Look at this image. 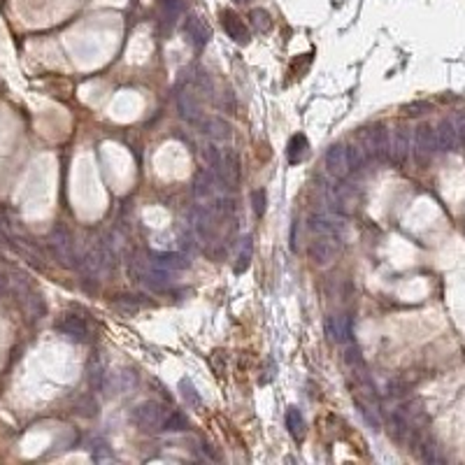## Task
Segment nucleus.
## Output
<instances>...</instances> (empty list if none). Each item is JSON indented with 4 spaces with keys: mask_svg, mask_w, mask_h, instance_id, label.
Here are the masks:
<instances>
[{
    "mask_svg": "<svg viewBox=\"0 0 465 465\" xmlns=\"http://www.w3.org/2000/svg\"><path fill=\"white\" fill-rule=\"evenodd\" d=\"M363 158V151L351 147V144H335L326 154V170L335 179H346L360 168Z\"/></svg>",
    "mask_w": 465,
    "mask_h": 465,
    "instance_id": "f257e3e1",
    "label": "nucleus"
},
{
    "mask_svg": "<svg viewBox=\"0 0 465 465\" xmlns=\"http://www.w3.org/2000/svg\"><path fill=\"white\" fill-rule=\"evenodd\" d=\"M10 287H12V291H15V296H17L19 305H22L24 314L29 317L31 321H38V319H43V317H45V312H47L45 300H43V298H40V294H36V291H33V287H31L29 282H26V277H24V275L12 273Z\"/></svg>",
    "mask_w": 465,
    "mask_h": 465,
    "instance_id": "f03ea898",
    "label": "nucleus"
},
{
    "mask_svg": "<svg viewBox=\"0 0 465 465\" xmlns=\"http://www.w3.org/2000/svg\"><path fill=\"white\" fill-rule=\"evenodd\" d=\"M47 242H49V249L54 252V256L59 259L61 266L66 268H77V261L79 256L75 252V242H73V235L70 231L63 226V224H56L47 235Z\"/></svg>",
    "mask_w": 465,
    "mask_h": 465,
    "instance_id": "7ed1b4c3",
    "label": "nucleus"
},
{
    "mask_svg": "<svg viewBox=\"0 0 465 465\" xmlns=\"http://www.w3.org/2000/svg\"><path fill=\"white\" fill-rule=\"evenodd\" d=\"M165 416H168V409L156 400H144L133 409V423L142 430H161Z\"/></svg>",
    "mask_w": 465,
    "mask_h": 465,
    "instance_id": "20e7f679",
    "label": "nucleus"
},
{
    "mask_svg": "<svg viewBox=\"0 0 465 465\" xmlns=\"http://www.w3.org/2000/svg\"><path fill=\"white\" fill-rule=\"evenodd\" d=\"M360 142H363L360 151H363L365 158H388V133L384 126L374 123V126L363 128Z\"/></svg>",
    "mask_w": 465,
    "mask_h": 465,
    "instance_id": "39448f33",
    "label": "nucleus"
},
{
    "mask_svg": "<svg viewBox=\"0 0 465 465\" xmlns=\"http://www.w3.org/2000/svg\"><path fill=\"white\" fill-rule=\"evenodd\" d=\"M344 219L337 217L335 212H323V214H312L310 217V231L317 238H337L342 240L344 235Z\"/></svg>",
    "mask_w": 465,
    "mask_h": 465,
    "instance_id": "423d86ee",
    "label": "nucleus"
},
{
    "mask_svg": "<svg viewBox=\"0 0 465 465\" xmlns=\"http://www.w3.org/2000/svg\"><path fill=\"white\" fill-rule=\"evenodd\" d=\"M412 149L416 161L421 165H426L430 161V156L437 151V142H435V130L428 126V123H421L414 130V140H412Z\"/></svg>",
    "mask_w": 465,
    "mask_h": 465,
    "instance_id": "0eeeda50",
    "label": "nucleus"
},
{
    "mask_svg": "<svg viewBox=\"0 0 465 465\" xmlns=\"http://www.w3.org/2000/svg\"><path fill=\"white\" fill-rule=\"evenodd\" d=\"M177 112H179V116H182L186 123H191V126H198V123L203 121V107H200V100H198L196 91H191L189 86L179 89V93H177Z\"/></svg>",
    "mask_w": 465,
    "mask_h": 465,
    "instance_id": "6e6552de",
    "label": "nucleus"
},
{
    "mask_svg": "<svg viewBox=\"0 0 465 465\" xmlns=\"http://www.w3.org/2000/svg\"><path fill=\"white\" fill-rule=\"evenodd\" d=\"M340 249H342V245H340L337 238H317L310 245L307 254L317 266H330L340 256Z\"/></svg>",
    "mask_w": 465,
    "mask_h": 465,
    "instance_id": "1a4fd4ad",
    "label": "nucleus"
},
{
    "mask_svg": "<svg viewBox=\"0 0 465 465\" xmlns=\"http://www.w3.org/2000/svg\"><path fill=\"white\" fill-rule=\"evenodd\" d=\"M182 84L189 86L191 91H196L198 96H205L207 100L214 98V84H212V77L207 75L203 68H186V70L182 73Z\"/></svg>",
    "mask_w": 465,
    "mask_h": 465,
    "instance_id": "9d476101",
    "label": "nucleus"
},
{
    "mask_svg": "<svg viewBox=\"0 0 465 465\" xmlns=\"http://www.w3.org/2000/svg\"><path fill=\"white\" fill-rule=\"evenodd\" d=\"M184 36L193 45V49L200 52L203 47H207V43H210L212 31H210V26L205 24L203 17L189 15V17H186V22H184Z\"/></svg>",
    "mask_w": 465,
    "mask_h": 465,
    "instance_id": "9b49d317",
    "label": "nucleus"
},
{
    "mask_svg": "<svg viewBox=\"0 0 465 465\" xmlns=\"http://www.w3.org/2000/svg\"><path fill=\"white\" fill-rule=\"evenodd\" d=\"M135 386H137V374L133 370H119V372L107 374L102 393L109 395V398H114V395L135 391Z\"/></svg>",
    "mask_w": 465,
    "mask_h": 465,
    "instance_id": "f8f14e48",
    "label": "nucleus"
},
{
    "mask_svg": "<svg viewBox=\"0 0 465 465\" xmlns=\"http://www.w3.org/2000/svg\"><path fill=\"white\" fill-rule=\"evenodd\" d=\"M409 149H412V142H409L407 128L395 126L391 137H388V158L393 163H405L409 156Z\"/></svg>",
    "mask_w": 465,
    "mask_h": 465,
    "instance_id": "ddd939ff",
    "label": "nucleus"
},
{
    "mask_svg": "<svg viewBox=\"0 0 465 465\" xmlns=\"http://www.w3.org/2000/svg\"><path fill=\"white\" fill-rule=\"evenodd\" d=\"M56 328L61 335L75 340V342H86L89 337H91V330H89L86 321L82 317H75V314H66L61 321L56 323Z\"/></svg>",
    "mask_w": 465,
    "mask_h": 465,
    "instance_id": "4468645a",
    "label": "nucleus"
},
{
    "mask_svg": "<svg viewBox=\"0 0 465 465\" xmlns=\"http://www.w3.org/2000/svg\"><path fill=\"white\" fill-rule=\"evenodd\" d=\"M198 126L207 137H212L214 142H226L231 140L233 135V126L224 116H203V121H200Z\"/></svg>",
    "mask_w": 465,
    "mask_h": 465,
    "instance_id": "2eb2a0df",
    "label": "nucleus"
},
{
    "mask_svg": "<svg viewBox=\"0 0 465 465\" xmlns=\"http://www.w3.org/2000/svg\"><path fill=\"white\" fill-rule=\"evenodd\" d=\"M221 24H224V31L228 33V38H231L233 43H238V45L249 43V29L235 12H231V10L221 12Z\"/></svg>",
    "mask_w": 465,
    "mask_h": 465,
    "instance_id": "dca6fc26",
    "label": "nucleus"
},
{
    "mask_svg": "<svg viewBox=\"0 0 465 465\" xmlns=\"http://www.w3.org/2000/svg\"><path fill=\"white\" fill-rule=\"evenodd\" d=\"M149 263H154V266L163 268V270H186L191 266L189 256L186 254H179V252H151L149 254Z\"/></svg>",
    "mask_w": 465,
    "mask_h": 465,
    "instance_id": "f3484780",
    "label": "nucleus"
},
{
    "mask_svg": "<svg viewBox=\"0 0 465 465\" xmlns=\"http://www.w3.org/2000/svg\"><path fill=\"white\" fill-rule=\"evenodd\" d=\"M435 142H437V151H456L458 149V135H456V128H454V121L451 119H444L437 123L435 128Z\"/></svg>",
    "mask_w": 465,
    "mask_h": 465,
    "instance_id": "a211bd4d",
    "label": "nucleus"
},
{
    "mask_svg": "<svg viewBox=\"0 0 465 465\" xmlns=\"http://www.w3.org/2000/svg\"><path fill=\"white\" fill-rule=\"evenodd\" d=\"M252 261H254V240H252V235H245L242 242H240V247H238V256H235L233 270L238 275L247 273V268L252 266Z\"/></svg>",
    "mask_w": 465,
    "mask_h": 465,
    "instance_id": "6ab92c4d",
    "label": "nucleus"
},
{
    "mask_svg": "<svg viewBox=\"0 0 465 465\" xmlns=\"http://www.w3.org/2000/svg\"><path fill=\"white\" fill-rule=\"evenodd\" d=\"M144 282L151 284L154 289H168L172 287V273L154 266V263H147L144 266Z\"/></svg>",
    "mask_w": 465,
    "mask_h": 465,
    "instance_id": "aec40b11",
    "label": "nucleus"
},
{
    "mask_svg": "<svg viewBox=\"0 0 465 465\" xmlns=\"http://www.w3.org/2000/svg\"><path fill=\"white\" fill-rule=\"evenodd\" d=\"M86 377H89V386L93 388V391L102 393V388H105V379H107V372H105V365L100 363L98 356H93L89 360L86 365Z\"/></svg>",
    "mask_w": 465,
    "mask_h": 465,
    "instance_id": "412c9836",
    "label": "nucleus"
},
{
    "mask_svg": "<svg viewBox=\"0 0 465 465\" xmlns=\"http://www.w3.org/2000/svg\"><path fill=\"white\" fill-rule=\"evenodd\" d=\"M203 158L207 161V165H210V170L214 172L217 177H221V170H224V151L219 149L217 142H207L203 147Z\"/></svg>",
    "mask_w": 465,
    "mask_h": 465,
    "instance_id": "4be33fe9",
    "label": "nucleus"
},
{
    "mask_svg": "<svg viewBox=\"0 0 465 465\" xmlns=\"http://www.w3.org/2000/svg\"><path fill=\"white\" fill-rule=\"evenodd\" d=\"M344 363H346V367H349V370H351L353 374H356L358 379L367 381V370H365L363 356H360V351H358L353 344L346 346V351H344Z\"/></svg>",
    "mask_w": 465,
    "mask_h": 465,
    "instance_id": "5701e85b",
    "label": "nucleus"
},
{
    "mask_svg": "<svg viewBox=\"0 0 465 465\" xmlns=\"http://www.w3.org/2000/svg\"><path fill=\"white\" fill-rule=\"evenodd\" d=\"M307 149H310L307 137H305L303 133L294 135V137H291V142H289V161L294 163V165L300 163L303 158H305V154H307Z\"/></svg>",
    "mask_w": 465,
    "mask_h": 465,
    "instance_id": "b1692460",
    "label": "nucleus"
},
{
    "mask_svg": "<svg viewBox=\"0 0 465 465\" xmlns=\"http://www.w3.org/2000/svg\"><path fill=\"white\" fill-rule=\"evenodd\" d=\"M287 428L296 440H303L305 437V419H303V414H300V409L298 407L287 409Z\"/></svg>",
    "mask_w": 465,
    "mask_h": 465,
    "instance_id": "393cba45",
    "label": "nucleus"
},
{
    "mask_svg": "<svg viewBox=\"0 0 465 465\" xmlns=\"http://www.w3.org/2000/svg\"><path fill=\"white\" fill-rule=\"evenodd\" d=\"M249 22H252V29L256 33H268L273 29V17H270V12L263 8H256L249 12Z\"/></svg>",
    "mask_w": 465,
    "mask_h": 465,
    "instance_id": "a878e982",
    "label": "nucleus"
},
{
    "mask_svg": "<svg viewBox=\"0 0 465 465\" xmlns=\"http://www.w3.org/2000/svg\"><path fill=\"white\" fill-rule=\"evenodd\" d=\"M189 428V421H186L184 414L179 412H168V416H165L163 421V433H179V430H186Z\"/></svg>",
    "mask_w": 465,
    "mask_h": 465,
    "instance_id": "bb28decb",
    "label": "nucleus"
},
{
    "mask_svg": "<svg viewBox=\"0 0 465 465\" xmlns=\"http://www.w3.org/2000/svg\"><path fill=\"white\" fill-rule=\"evenodd\" d=\"M391 430L395 440H402V437L409 435V421L402 412H391Z\"/></svg>",
    "mask_w": 465,
    "mask_h": 465,
    "instance_id": "cd10ccee",
    "label": "nucleus"
},
{
    "mask_svg": "<svg viewBox=\"0 0 465 465\" xmlns=\"http://www.w3.org/2000/svg\"><path fill=\"white\" fill-rule=\"evenodd\" d=\"M179 393H182V398H184L186 402H189V405H193V407H198L200 402H203V400H200L198 391H196V388H193V384H191L189 379H182V381H179Z\"/></svg>",
    "mask_w": 465,
    "mask_h": 465,
    "instance_id": "c85d7f7f",
    "label": "nucleus"
},
{
    "mask_svg": "<svg viewBox=\"0 0 465 465\" xmlns=\"http://www.w3.org/2000/svg\"><path fill=\"white\" fill-rule=\"evenodd\" d=\"M266 205H268V196H266V189H256L252 191V212L256 217H263L266 214Z\"/></svg>",
    "mask_w": 465,
    "mask_h": 465,
    "instance_id": "c756f323",
    "label": "nucleus"
},
{
    "mask_svg": "<svg viewBox=\"0 0 465 465\" xmlns=\"http://www.w3.org/2000/svg\"><path fill=\"white\" fill-rule=\"evenodd\" d=\"M356 405H358V412H360V416L365 419L367 426H370L372 430H379L381 423H379V419H377V414H374V409H372L370 405H365V402H360V400L356 402Z\"/></svg>",
    "mask_w": 465,
    "mask_h": 465,
    "instance_id": "7c9ffc66",
    "label": "nucleus"
},
{
    "mask_svg": "<svg viewBox=\"0 0 465 465\" xmlns=\"http://www.w3.org/2000/svg\"><path fill=\"white\" fill-rule=\"evenodd\" d=\"M91 454H93L96 461H109V458H112V449H109L107 442L96 440L93 447H91Z\"/></svg>",
    "mask_w": 465,
    "mask_h": 465,
    "instance_id": "2f4dec72",
    "label": "nucleus"
},
{
    "mask_svg": "<svg viewBox=\"0 0 465 465\" xmlns=\"http://www.w3.org/2000/svg\"><path fill=\"white\" fill-rule=\"evenodd\" d=\"M326 337H330L333 342H340V319L337 317L326 319Z\"/></svg>",
    "mask_w": 465,
    "mask_h": 465,
    "instance_id": "473e14b6",
    "label": "nucleus"
},
{
    "mask_svg": "<svg viewBox=\"0 0 465 465\" xmlns=\"http://www.w3.org/2000/svg\"><path fill=\"white\" fill-rule=\"evenodd\" d=\"M179 10H182V0H163V12L168 19L179 17Z\"/></svg>",
    "mask_w": 465,
    "mask_h": 465,
    "instance_id": "72a5a7b5",
    "label": "nucleus"
},
{
    "mask_svg": "<svg viewBox=\"0 0 465 465\" xmlns=\"http://www.w3.org/2000/svg\"><path fill=\"white\" fill-rule=\"evenodd\" d=\"M454 128H456V135H458V142L465 144V114H456L454 119Z\"/></svg>",
    "mask_w": 465,
    "mask_h": 465,
    "instance_id": "f704fd0d",
    "label": "nucleus"
},
{
    "mask_svg": "<svg viewBox=\"0 0 465 465\" xmlns=\"http://www.w3.org/2000/svg\"><path fill=\"white\" fill-rule=\"evenodd\" d=\"M426 109H430L428 102H412V105H407V107H405V112L414 116V114H423V112H426Z\"/></svg>",
    "mask_w": 465,
    "mask_h": 465,
    "instance_id": "c9c22d12",
    "label": "nucleus"
},
{
    "mask_svg": "<svg viewBox=\"0 0 465 465\" xmlns=\"http://www.w3.org/2000/svg\"><path fill=\"white\" fill-rule=\"evenodd\" d=\"M235 3H249V0H235Z\"/></svg>",
    "mask_w": 465,
    "mask_h": 465,
    "instance_id": "e433bc0d",
    "label": "nucleus"
}]
</instances>
